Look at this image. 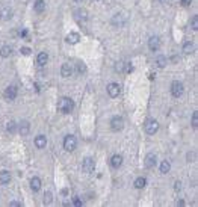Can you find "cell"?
<instances>
[{
	"instance_id": "d4e9b609",
	"label": "cell",
	"mask_w": 198,
	"mask_h": 207,
	"mask_svg": "<svg viewBox=\"0 0 198 207\" xmlns=\"http://www.w3.org/2000/svg\"><path fill=\"white\" fill-rule=\"evenodd\" d=\"M11 53H12V49L9 45H3L0 49V56L2 57H8V56H11Z\"/></svg>"
},
{
	"instance_id": "8992f818",
	"label": "cell",
	"mask_w": 198,
	"mask_h": 207,
	"mask_svg": "<svg viewBox=\"0 0 198 207\" xmlns=\"http://www.w3.org/2000/svg\"><path fill=\"white\" fill-rule=\"evenodd\" d=\"M160 45H162V42H160V38H159L157 35L150 36V40H148V47H150L151 52H157V50L160 49Z\"/></svg>"
},
{
	"instance_id": "8fae6325",
	"label": "cell",
	"mask_w": 198,
	"mask_h": 207,
	"mask_svg": "<svg viewBox=\"0 0 198 207\" xmlns=\"http://www.w3.org/2000/svg\"><path fill=\"white\" fill-rule=\"evenodd\" d=\"M121 165H123V156L121 154H113L111 157V166L115 168V169H118Z\"/></svg>"
},
{
	"instance_id": "836d02e7",
	"label": "cell",
	"mask_w": 198,
	"mask_h": 207,
	"mask_svg": "<svg viewBox=\"0 0 198 207\" xmlns=\"http://www.w3.org/2000/svg\"><path fill=\"white\" fill-rule=\"evenodd\" d=\"M73 204H74V206H82V200H80V198H79V196H73Z\"/></svg>"
},
{
	"instance_id": "f35d334b",
	"label": "cell",
	"mask_w": 198,
	"mask_h": 207,
	"mask_svg": "<svg viewBox=\"0 0 198 207\" xmlns=\"http://www.w3.org/2000/svg\"><path fill=\"white\" fill-rule=\"evenodd\" d=\"M18 35H20V36H26V35H27V30H26V29H23V30H20V32H18Z\"/></svg>"
},
{
	"instance_id": "8d00e7d4",
	"label": "cell",
	"mask_w": 198,
	"mask_h": 207,
	"mask_svg": "<svg viewBox=\"0 0 198 207\" xmlns=\"http://www.w3.org/2000/svg\"><path fill=\"white\" fill-rule=\"evenodd\" d=\"M9 206H11V207H21V204H20L18 201H11V203H9Z\"/></svg>"
},
{
	"instance_id": "d6a6232c",
	"label": "cell",
	"mask_w": 198,
	"mask_h": 207,
	"mask_svg": "<svg viewBox=\"0 0 198 207\" xmlns=\"http://www.w3.org/2000/svg\"><path fill=\"white\" fill-rule=\"evenodd\" d=\"M192 127L194 129L198 127V112H194V115H192Z\"/></svg>"
},
{
	"instance_id": "4dcf8cb0",
	"label": "cell",
	"mask_w": 198,
	"mask_h": 207,
	"mask_svg": "<svg viewBox=\"0 0 198 207\" xmlns=\"http://www.w3.org/2000/svg\"><path fill=\"white\" fill-rule=\"evenodd\" d=\"M126 68V64L123 62V61H120V62H116V65H115V71H118V73H123Z\"/></svg>"
},
{
	"instance_id": "7bdbcfd3",
	"label": "cell",
	"mask_w": 198,
	"mask_h": 207,
	"mask_svg": "<svg viewBox=\"0 0 198 207\" xmlns=\"http://www.w3.org/2000/svg\"><path fill=\"white\" fill-rule=\"evenodd\" d=\"M160 3H162V5H168V3H170V0H160Z\"/></svg>"
},
{
	"instance_id": "6da1fadb",
	"label": "cell",
	"mask_w": 198,
	"mask_h": 207,
	"mask_svg": "<svg viewBox=\"0 0 198 207\" xmlns=\"http://www.w3.org/2000/svg\"><path fill=\"white\" fill-rule=\"evenodd\" d=\"M74 109V103L70 97H62L59 101H57V111L62 112V113H70Z\"/></svg>"
},
{
	"instance_id": "f1b7e54d",
	"label": "cell",
	"mask_w": 198,
	"mask_h": 207,
	"mask_svg": "<svg viewBox=\"0 0 198 207\" xmlns=\"http://www.w3.org/2000/svg\"><path fill=\"white\" fill-rule=\"evenodd\" d=\"M52 201H53V195H52V192L47 191V192L44 193V204H50Z\"/></svg>"
},
{
	"instance_id": "277c9868",
	"label": "cell",
	"mask_w": 198,
	"mask_h": 207,
	"mask_svg": "<svg viewBox=\"0 0 198 207\" xmlns=\"http://www.w3.org/2000/svg\"><path fill=\"white\" fill-rule=\"evenodd\" d=\"M144 129H145V132H147L148 135H154L156 132L159 130V123H157L156 120H153V118H151V120H147Z\"/></svg>"
},
{
	"instance_id": "cb8c5ba5",
	"label": "cell",
	"mask_w": 198,
	"mask_h": 207,
	"mask_svg": "<svg viewBox=\"0 0 198 207\" xmlns=\"http://www.w3.org/2000/svg\"><path fill=\"white\" fill-rule=\"evenodd\" d=\"M9 180H11V174H9L8 171H2V172H0V183H2V184L9 183Z\"/></svg>"
},
{
	"instance_id": "f546056e",
	"label": "cell",
	"mask_w": 198,
	"mask_h": 207,
	"mask_svg": "<svg viewBox=\"0 0 198 207\" xmlns=\"http://www.w3.org/2000/svg\"><path fill=\"white\" fill-rule=\"evenodd\" d=\"M191 29H192V30H198V17L197 15H194L192 20H191Z\"/></svg>"
},
{
	"instance_id": "83f0119b",
	"label": "cell",
	"mask_w": 198,
	"mask_h": 207,
	"mask_svg": "<svg viewBox=\"0 0 198 207\" xmlns=\"http://www.w3.org/2000/svg\"><path fill=\"white\" fill-rule=\"evenodd\" d=\"M6 130H8L9 133H15V130H17V124H15L14 121H9V123L6 124Z\"/></svg>"
},
{
	"instance_id": "484cf974",
	"label": "cell",
	"mask_w": 198,
	"mask_h": 207,
	"mask_svg": "<svg viewBox=\"0 0 198 207\" xmlns=\"http://www.w3.org/2000/svg\"><path fill=\"white\" fill-rule=\"evenodd\" d=\"M145 184H147V180L144 179V177H138V179L135 180V188L136 189H144Z\"/></svg>"
},
{
	"instance_id": "7c38bea8",
	"label": "cell",
	"mask_w": 198,
	"mask_h": 207,
	"mask_svg": "<svg viewBox=\"0 0 198 207\" xmlns=\"http://www.w3.org/2000/svg\"><path fill=\"white\" fill-rule=\"evenodd\" d=\"M17 86H8L6 89H5V97L8 98V100H14L15 97H17Z\"/></svg>"
},
{
	"instance_id": "4fadbf2b",
	"label": "cell",
	"mask_w": 198,
	"mask_h": 207,
	"mask_svg": "<svg viewBox=\"0 0 198 207\" xmlns=\"http://www.w3.org/2000/svg\"><path fill=\"white\" fill-rule=\"evenodd\" d=\"M156 154L153 153H150V154H147V157H145V168H148V169H151L153 166L156 165Z\"/></svg>"
},
{
	"instance_id": "ab89813d",
	"label": "cell",
	"mask_w": 198,
	"mask_h": 207,
	"mask_svg": "<svg viewBox=\"0 0 198 207\" xmlns=\"http://www.w3.org/2000/svg\"><path fill=\"white\" fill-rule=\"evenodd\" d=\"M174 188H175V191H180V189H182V183H180V181H175V186H174Z\"/></svg>"
},
{
	"instance_id": "ac0fdd59",
	"label": "cell",
	"mask_w": 198,
	"mask_h": 207,
	"mask_svg": "<svg viewBox=\"0 0 198 207\" xmlns=\"http://www.w3.org/2000/svg\"><path fill=\"white\" fill-rule=\"evenodd\" d=\"M18 132H20L21 136L29 135V132H30V125H29L27 121H21V124H20V127H18Z\"/></svg>"
},
{
	"instance_id": "ffe728a7",
	"label": "cell",
	"mask_w": 198,
	"mask_h": 207,
	"mask_svg": "<svg viewBox=\"0 0 198 207\" xmlns=\"http://www.w3.org/2000/svg\"><path fill=\"white\" fill-rule=\"evenodd\" d=\"M35 145H36V148H44L47 145V138L44 135H38L35 138Z\"/></svg>"
},
{
	"instance_id": "5b68a950",
	"label": "cell",
	"mask_w": 198,
	"mask_h": 207,
	"mask_svg": "<svg viewBox=\"0 0 198 207\" xmlns=\"http://www.w3.org/2000/svg\"><path fill=\"white\" fill-rule=\"evenodd\" d=\"M123 127H124V120L121 116H113L111 120V129L113 132H120L123 130Z\"/></svg>"
},
{
	"instance_id": "e0dca14e",
	"label": "cell",
	"mask_w": 198,
	"mask_h": 207,
	"mask_svg": "<svg viewBox=\"0 0 198 207\" xmlns=\"http://www.w3.org/2000/svg\"><path fill=\"white\" fill-rule=\"evenodd\" d=\"M30 189L33 192H38L41 189V180L38 179V177H32L30 179Z\"/></svg>"
},
{
	"instance_id": "3957f363",
	"label": "cell",
	"mask_w": 198,
	"mask_h": 207,
	"mask_svg": "<svg viewBox=\"0 0 198 207\" xmlns=\"http://www.w3.org/2000/svg\"><path fill=\"white\" fill-rule=\"evenodd\" d=\"M76 145H77V139L74 138L73 135H68V136H65L64 139V148L67 150V151H74L76 150Z\"/></svg>"
},
{
	"instance_id": "44dd1931",
	"label": "cell",
	"mask_w": 198,
	"mask_h": 207,
	"mask_svg": "<svg viewBox=\"0 0 198 207\" xmlns=\"http://www.w3.org/2000/svg\"><path fill=\"white\" fill-rule=\"evenodd\" d=\"M33 9H35V12H38V14L44 12V11H45V2H44V0H36L35 5H33Z\"/></svg>"
},
{
	"instance_id": "ee69618b",
	"label": "cell",
	"mask_w": 198,
	"mask_h": 207,
	"mask_svg": "<svg viewBox=\"0 0 198 207\" xmlns=\"http://www.w3.org/2000/svg\"><path fill=\"white\" fill-rule=\"evenodd\" d=\"M76 2H82V0H76Z\"/></svg>"
},
{
	"instance_id": "b9f144b4",
	"label": "cell",
	"mask_w": 198,
	"mask_h": 207,
	"mask_svg": "<svg viewBox=\"0 0 198 207\" xmlns=\"http://www.w3.org/2000/svg\"><path fill=\"white\" fill-rule=\"evenodd\" d=\"M177 206H180V207L184 206V201H183V200H179V201H177Z\"/></svg>"
},
{
	"instance_id": "7402d4cb",
	"label": "cell",
	"mask_w": 198,
	"mask_h": 207,
	"mask_svg": "<svg viewBox=\"0 0 198 207\" xmlns=\"http://www.w3.org/2000/svg\"><path fill=\"white\" fill-rule=\"evenodd\" d=\"M194 49H195V45L192 41H186L183 44V53H186V55H191L194 52Z\"/></svg>"
},
{
	"instance_id": "30bf717a",
	"label": "cell",
	"mask_w": 198,
	"mask_h": 207,
	"mask_svg": "<svg viewBox=\"0 0 198 207\" xmlns=\"http://www.w3.org/2000/svg\"><path fill=\"white\" fill-rule=\"evenodd\" d=\"M12 15H14V11H12L9 6H3V8L0 9V17H2V20H11Z\"/></svg>"
},
{
	"instance_id": "52a82bcc",
	"label": "cell",
	"mask_w": 198,
	"mask_h": 207,
	"mask_svg": "<svg viewBox=\"0 0 198 207\" xmlns=\"http://www.w3.org/2000/svg\"><path fill=\"white\" fill-rule=\"evenodd\" d=\"M94 166H95V163H94V159H91V157H85L83 159V162H82V169L85 171V172H92L94 171Z\"/></svg>"
},
{
	"instance_id": "ba28073f",
	"label": "cell",
	"mask_w": 198,
	"mask_h": 207,
	"mask_svg": "<svg viewBox=\"0 0 198 207\" xmlns=\"http://www.w3.org/2000/svg\"><path fill=\"white\" fill-rule=\"evenodd\" d=\"M120 92H121V88H120L118 83H109V85H107V94L112 97V98L118 97Z\"/></svg>"
},
{
	"instance_id": "9c48e42d",
	"label": "cell",
	"mask_w": 198,
	"mask_h": 207,
	"mask_svg": "<svg viewBox=\"0 0 198 207\" xmlns=\"http://www.w3.org/2000/svg\"><path fill=\"white\" fill-rule=\"evenodd\" d=\"M74 17H76L77 21H88V11L79 8V9L74 11Z\"/></svg>"
},
{
	"instance_id": "603a6c76",
	"label": "cell",
	"mask_w": 198,
	"mask_h": 207,
	"mask_svg": "<svg viewBox=\"0 0 198 207\" xmlns=\"http://www.w3.org/2000/svg\"><path fill=\"white\" fill-rule=\"evenodd\" d=\"M156 64H157L159 68H165V67H166V56L157 55V57H156Z\"/></svg>"
},
{
	"instance_id": "60d3db41",
	"label": "cell",
	"mask_w": 198,
	"mask_h": 207,
	"mask_svg": "<svg viewBox=\"0 0 198 207\" xmlns=\"http://www.w3.org/2000/svg\"><path fill=\"white\" fill-rule=\"evenodd\" d=\"M191 2H192V0H182V5H183V6H189Z\"/></svg>"
},
{
	"instance_id": "e575fe53",
	"label": "cell",
	"mask_w": 198,
	"mask_h": 207,
	"mask_svg": "<svg viewBox=\"0 0 198 207\" xmlns=\"http://www.w3.org/2000/svg\"><path fill=\"white\" fill-rule=\"evenodd\" d=\"M20 52H21L23 55H26V56H27V55H30V53H32L29 47H21V49H20Z\"/></svg>"
},
{
	"instance_id": "7a4b0ae2",
	"label": "cell",
	"mask_w": 198,
	"mask_h": 207,
	"mask_svg": "<svg viewBox=\"0 0 198 207\" xmlns=\"http://www.w3.org/2000/svg\"><path fill=\"white\" fill-rule=\"evenodd\" d=\"M183 83L179 82V80H175V82L171 83V94H172V97H175V98H179V97L183 95Z\"/></svg>"
},
{
	"instance_id": "74e56055",
	"label": "cell",
	"mask_w": 198,
	"mask_h": 207,
	"mask_svg": "<svg viewBox=\"0 0 198 207\" xmlns=\"http://www.w3.org/2000/svg\"><path fill=\"white\" fill-rule=\"evenodd\" d=\"M126 71H127V73H132V71H133V67H132V64H127V65H126Z\"/></svg>"
},
{
	"instance_id": "1f68e13d",
	"label": "cell",
	"mask_w": 198,
	"mask_h": 207,
	"mask_svg": "<svg viewBox=\"0 0 198 207\" xmlns=\"http://www.w3.org/2000/svg\"><path fill=\"white\" fill-rule=\"evenodd\" d=\"M85 71H86L85 64H83V62H79V64H77V73H79V74H83Z\"/></svg>"
},
{
	"instance_id": "4316f807",
	"label": "cell",
	"mask_w": 198,
	"mask_h": 207,
	"mask_svg": "<svg viewBox=\"0 0 198 207\" xmlns=\"http://www.w3.org/2000/svg\"><path fill=\"white\" fill-rule=\"evenodd\" d=\"M170 169H171V163L168 160H163V162L160 163V172H162V174H168Z\"/></svg>"
},
{
	"instance_id": "2e32d148",
	"label": "cell",
	"mask_w": 198,
	"mask_h": 207,
	"mask_svg": "<svg viewBox=\"0 0 198 207\" xmlns=\"http://www.w3.org/2000/svg\"><path fill=\"white\" fill-rule=\"evenodd\" d=\"M124 23H126V17L124 15H121V14H116V15H113V18H112V24L113 26H124Z\"/></svg>"
},
{
	"instance_id": "9a60e30c",
	"label": "cell",
	"mask_w": 198,
	"mask_h": 207,
	"mask_svg": "<svg viewBox=\"0 0 198 207\" xmlns=\"http://www.w3.org/2000/svg\"><path fill=\"white\" fill-rule=\"evenodd\" d=\"M61 74H62V77H71V74H73V65L70 64H64L62 65V68H61Z\"/></svg>"
},
{
	"instance_id": "d6986e66",
	"label": "cell",
	"mask_w": 198,
	"mask_h": 207,
	"mask_svg": "<svg viewBox=\"0 0 198 207\" xmlns=\"http://www.w3.org/2000/svg\"><path fill=\"white\" fill-rule=\"evenodd\" d=\"M47 61H48V55H47L45 52H41L40 55L36 56V64H38L40 67H44V65L47 64Z\"/></svg>"
},
{
	"instance_id": "d590c367",
	"label": "cell",
	"mask_w": 198,
	"mask_h": 207,
	"mask_svg": "<svg viewBox=\"0 0 198 207\" xmlns=\"http://www.w3.org/2000/svg\"><path fill=\"white\" fill-rule=\"evenodd\" d=\"M195 159V153L192 151V153H187V160L191 162V160H194Z\"/></svg>"
},
{
	"instance_id": "5bb4252c",
	"label": "cell",
	"mask_w": 198,
	"mask_h": 207,
	"mask_svg": "<svg viewBox=\"0 0 198 207\" xmlns=\"http://www.w3.org/2000/svg\"><path fill=\"white\" fill-rule=\"evenodd\" d=\"M65 41L68 42V44H77V42L80 41V35L76 33V32H71V33H68L65 36Z\"/></svg>"
}]
</instances>
